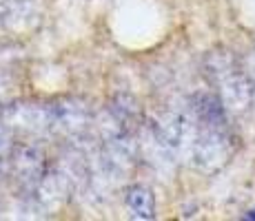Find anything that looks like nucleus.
<instances>
[{"label": "nucleus", "instance_id": "f257e3e1", "mask_svg": "<svg viewBox=\"0 0 255 221\" xmlns=\"http://www.w3.org/2000/svg\"><path fill=\"white\" fill-rule=\"evenodd\" d=\"M129 206H131V210H133L138 217H144V219L153 217V197H151L146 190H142V188L131 190Z\"/></svg>", "mask_w": 255, "mask_h": 221}, {"label": "nucleus", "instance_id": "f03ea898", "mask_svg": "<svg viewBox=\"0 0 255 221\" xmlns=\"http://www.w3.org/2000/svg\"><path fill=\"white\" fill-rule=\"evenodd\" d=\"M247 219H255V213H249V215H247Z\"/></svg>", "mask_w": 255, "mask_h": 221}]
</instances>
